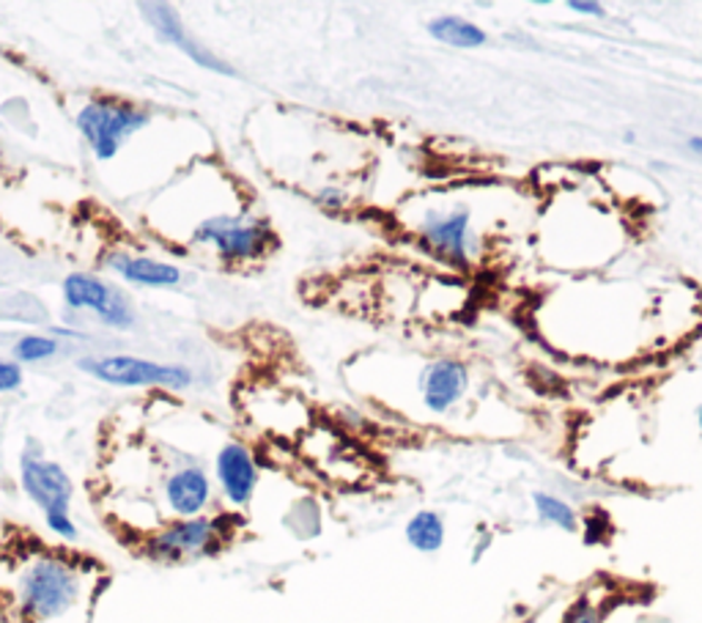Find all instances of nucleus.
Returning <instances> with one entry per match:
<instances>
[{
  "instance_id": "f257e3e1",
  "label": "nucleus",
  "mask_w": 702,
  "mask_h": 623,
  "mask_svg": "<svg viewBox=\"0 0 702 623\" xmlns=\"http://www.w3.org/2000/svg\"><path fill=\"white\" fill-rule=\"evenodd\" d=\"M104 576L91 561L37 552L11 576V602L22 623H91Z\"/></svg>"
},
{
  "instance_id": "f03ea898",
  "label": "nucleus",
  "mask_w": 702,
  "mask_h": 623,
  "mask_svg": "<svg viewBox=\"0 0 702 623\" xmlns=\"http://www.w3.org/2000/svg\"><path fill=\"white\" fill-rule=\"evenodd\" d=\"M412 237L425 253L455 270H470L483 255V231L478 212L461 195H434L429 203L407 212Z\"/></svg>"
},
{
  "instance_id": "7ed1b4c3",
  "label": "nucleus",
  "mask_w": 702,
  "mask_h": 623,
  "mask_svg": "<svg viewBox=\"0 0 702 623\" xmlns=\"http://www.w3.org/2000/svg\"><path fill=\"white\" fill-rule=\"evenodd\" d=\"M231 539V516L201 514L190 520H171L151 530L140 544L149 561L154 563H187L218 555Z\"/></svg>"
},
{
  "instance_id": "20e7f679",
  "label": "nucleus",
  "mask_w": 702,
  "mask_h": 623,
  "mask_svg": "<svg viewBox=\"0 0 702 623\" xmlns=\"http://www.w3.org/2000/svg\"><path fill=\"white\" fill-rule=\"evenodd\" d=\"M149 124V113L119 99H93L78 113V130L91 145L97 160H110L119 154L127 138Z\"/></svg>"
},
{
  "instance_id": "39448f33",
  "label": "nucleus",
  "mask_w": 702,
  "mask_h": 623,
  "mask_svg": "<svg viewBox=\"0 0 702 623\" xmlns=\"http://www.w3.org/2000/svg\"><path fill=\"white\" fill-rule=\"evenodd\" d=\"M80 369L97 376L99 382L116 384V388H190L192 371L184 365H162L151 360L116 354L102 360H80Z\"/></svg>"
},
{
  "instance_id": "423d86ee",
  "label": "nucleus",
  "mask_w": 702,
  "mask_h": 623,
  "mask_svg": "<svg viewBox=\"0 0 702 623\" xmlns=\"http://www.w3.org/2000/svg\"><path fill=\"white\" fill-rule=\"evenodd\" d=\"M195 240L212 244L225 261H250L269 253V248L274 244V234L263 220L220 214V218L198 225Z\"/></svg>"
},
{
  "instance_id": "0eeeda50",
  "label": "nucleus",
  "mask_w": 702,
  "mask_h": 623,
  "mask_svg": "<svg viewBox=\"0 0 702 623\" xmlns=\"http://www.w3.org/2000/svg\"><path fill=\"white\" fill-rule=\"evenodd\" d=\"M20 483L22 492L31 498V503L50 514H69L74 498V483L69 479L67 470L58 462H50L39 451L28 448L20 459Z\"/></svg>"
},
{
  "instance_id": "6e6552de",
  "label": "nucleus",
  "mask_w": 702,
  "mask_h": 623,
  "mask_svg": "<svg viewBox=\"0 0 702 623\" xmlns=\"http://www.w3.org/2000/svg\"><path fill=\"white\" fill-rule=\"evenodd\" d=\"M470 365L459 358H437L423 365L418 380L420 401L431 415H448L470 393Z\"/></svg>"
},
{
  "instance_id": "1a4fd4ad",
  "label": "nucleus",
  "mask_w": 702,
  "mask_h": 623,
  "mask_svg": "<svg viewBox=\"0 0 702 623\" xmlns=\"http://www.w3.org/2000/svg\"><path fill=\"white\" fill-rule=\"evenodd\" d=\"M214 481H218L222 500L231 509H248L261 481L253 451L244 442H225L214 456Z\"/></svg>"
},
{
  "instance_id": "9d476101",
  "label": "nucleus",
  "mask_w": 702,
  "mask_h": 623,
  "mask_svg": "<svg viewBox=\"0 0 702 623\" xmlns=\"http://www.w3.org/2000/svg\"><path fill=\"white\" fill-rule=\"evenodd\" d=\"M162 500L173 520L207 514L214 500V486L201 464H181L162 481Z\"/></svg>"
},
{
  "instance_id": "9b49d317",
  "label": "nucleus",
  "mask_w": 702,
  "mask_h": 623,
  "mask_svg": "<svg viewBox=\"0 0 702 623\" xmlns=\"http://www.w3.org/2000/svg\"><path fill=\"white\" fill-rule=\"evenodd\" d=\"M63 297H67L69 308H88V311L99 313L104 324L110 328H130L132 324V311L127 305L124 297L116 289H110L108 283L97 281V278L88 275H69L63 283Z\"/></svg>"
},
{
  "instance_id": "f8f14e48",
  "label": "nucleus",
  "mask_w": 702,
  "mask_h": 623,
  "mask_svg": "<svg viewBox=\"0 0 702 623\" xmlns=\"http://www.w3.org/2000/svg\"><path fill=\"white\" fill-rule=\"evenodd\" d=\"M140 9L146 11V17H149L151 26L157 28V31L162 33V39L166 42L176 44L179 50H184L187 56L192 58V61L198 63V67L209 69V72H218V74H225V78H233L237 74V69L231 67V63H225L222 58L214 56V52H209L207 48H201V44L195 42V39L190 37V33L184 31V26H181L179 14L171 9V6L166 3H143Z\"/></svg>"
},
{
  "instance_id": "ddd939ff",
  "label": "nucleus",
  "mask_w": 702,
  "mask_h": 623,
  "mask_svg": "<svg viewBox=\"0 0 702 623\" xmlns=\"http://www.w3.org/2000/svg\"><path fill=\"white\" fill-rule=\"evenodd\" d=\"M110 267L130 283H138V287L168 289L181 281V272L176 270V267L162 264V261L154 259H146V255H110Z\"/></svg>"
},
{
  "instance_id": "4468645a",
  "label": "nucleus",
  "mask_w": 702,
  "mask_h": 623,
  "mask_svg": "<svg viewBox=\"0 0 702 623\" xmlns=\"http://www.w3.org/2000/svg\"><path fill=\"white\" fill-rule=\"evenodd\" d=\"M403 539L420 555H437L448 541V522L439 511H414L407 520V527H403Z\"/></svg>"
},
{
  "instance_id": "2eb2a0df",
  "label": "nucleus",
  "mask_w": 702,
  "mask_h": 623,
  "mask_svg": "<svg viewBox=\"0 0 702 623\" xmlns=\"http://www.w3.org/2000/svg\"><path fill=\"white\" fill-rule=\"evenodd\" d=\"M429 33L437 42L450 44L459 50H478L489 44V33L481 26L459 14H439L429 22Z\"/></svg>"
},
{
  "instance_id": "dca6fc26",
  "label": "nucleus",
  "mask_w": 702,
  "mask_h": 623,
  "mask_svg": "<svg viewBox=\"0 0 702 623\" xmlns=\"http://www.w3.org/2000/svg\"><path fill=\"white\" fill-rule=\"evenodd\" d=\"M532 505H535V514L543 525L558 527L563 533H576L579 530V514L569 500L558 498L552 492H535L532 494Z\"/></svg>"
},
{
  "instance_id": "f3484780",
  "label": "nucleus",
  "mask_w": 702,
  "mask_h": 623,
  "mask_svg": "<svg viewBox=\"0 0 702 623\" xmlns=\"http://www.w3.org/2000/svg\"><path fill=\"white\" fill-rule=\"evenodd\" d=\"M560 623H606V599L579 596L563 613Z\"/></svg>"
},
{
  "instance_id": "a211bd4d",
  "label": "nucleus",
  "mask_w": 702,
  "mask_h": 623,
  "mask_svg": "<svg viewBox=\"0 0 702 623\" xmlns=\"http://www.w3.org/2000/svg\"><path fill=\"white\" fill-rule=\"evenodd\" d=\"M58 352V341L56 338H44V335H26L17 341L14 354L22 360V363H37V360L52 358Z\"/></svg>"
},
{
  "instance_id": "6ab92c4d",
  "label": "nucleus",
  "mask_w": 702,
  "mask_h": 623,
  "mask_svg": "<svg viewBox=\"0 0 702 623\" xmlns=\"http://www.w3.org/2000/svg\"><path fill=\"white\" fill-rule=\"evenodd\" d=\"M44 525L50 533H56L63 541H78V525H74L72 514H50L44 516Z\"/></svg>"
},
{
  "instance_id": "aec40b11",
  "label": "nucleus",
  "mask_w": 702,
  "mask_h": 623,
  "mask_svg": "<svg viewBox=\"0 0 702 623\" xmlns=\"http://www.w3.org/2000/svg\"><path fill=\"white\" fill-rule=\"evenodd\" d=\"M315 203H319L321 209H327V212H341V209H347L349 198L341 188H332L330 184V188H321L315 192Z\"/></svg>"
},
{
  "instance_id": "412c9836",
  "label": "nucleus",
  "mask_w": 702,
  "mask_h": 623,
  "mask_svg": "<svg viewBox=\"0 0 702 623\" xmlns=\"http://www.w3.org/2000/svg\"><path fill=\"white\" fill-rule=\"evenodd\" d=\"M20 384H22L20 365L0 360V393H11V390H17Z\"/></svg>"
},
{
  "instance_id": "4be33fe9",
  "label": "nucleus",
  "mask_w": 702,
  "mask_h": 623,
  "mask_svg": "<svg viewBox=\"0 0 702 623\" xmlns=\"http://www.w3.org/2000/svg\"><path fill=\"white\" fill-rule=\"evenodd\" d=\"M569 9L576 11V14H582V17H595V20H601V17L606 14L604 6L595 3V0H571Z\"/></svg>"
},
{
  "instance_id": "5701e85b",
  "label": "nucleus",
  "mask_w": 702,
  "mask_h": 623,
  "mask_svg": "<svg viewBox=\"0 0 702 623\" xmlns=\"http://www.w3.org/2000/svg\"><path fill=\"white\" fill-rule=\"evenodd\" d=\"M491 544H494V533H489V530H481L475 546H472V563L483 561V555L491 550Z\"/></svg>"
},
{
  "instance_id": "b1692460",
  "label": "nucleus",
  "mask_w": 702,
  "mask_h": 623,
  "mask_svg": "<svg viewBox=\"0 0 702 623\" xmlns=\"http://www.w3.org/2000/svg\"><path fill=\"white\" fill-rule=\"evenodd\" d=\"M689 149H692V154H698L700 160H702V135L689 138Z\"/></svg>"
},
{
  "instance_id": "393cba45",
  "label": "nucleus",
  "mask_w": 702,
  "mask_h": 623,
  "mask_svg": "<svg viewBox=\"0 0 702 623\" xmlns=\"http://www.w3.org/2000/svg\"><path fill=\"white\" fill-rule=\"evenodd\" d=\"M694 426H698V434L702 436V401L694 406Z\"/></svg>"
}]
</instances>
